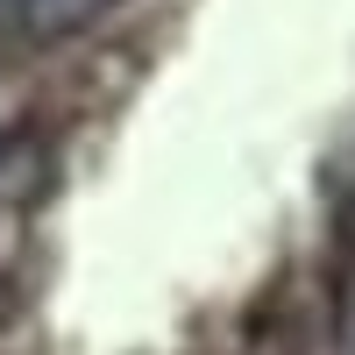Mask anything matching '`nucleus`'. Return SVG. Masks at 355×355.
<instances>
[{
    "instance_id": "1",
    "label": "nucleus",
    "mask_w": 355,
    "mask_h": 355,
    "mask_svg": "<svg viewBox=\"0 0 355 355\" xmlns=\"http://www.w3.org/2000/svg\"><path fill=\"white\" fill-rule=\"evenodd\" d=\"M107 15V0H0V28L15 43L43 50V43H64L78 28H93Z\"/></svg>"
}]
</instances>
